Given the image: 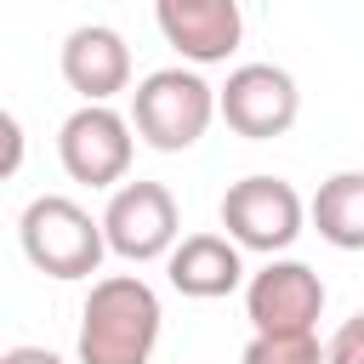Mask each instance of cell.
I'll return each mask as SVG.
<instances>
[{"label": "cell", "mask_w": 364, "mask_h": 364, "mask_svg": "<svg viewBox=\"0 0 364 364\" xmlns=\"http://www.w3.org/2000/svg\"><path fill=\"white\" fill-rule=\"evenodd\" d=\"M159 318V296L136 273L97 279L80 307V364H148Z\"/></svg>", "instance_id": "1"}, {"label": "cell", "mask_w": 364, "mask_h": 364, "mask_svg": "<svg viewBox=\"0 0 364 364\" xmlns=\"http://www.w3.org/2000/svg\"><path fill=\"white\" fill-rule=\"evenodd\" d=\"M17 239H23V256L46 273V279H91L102 267V250H108V233L102 222L63 199V193H40L23 222H17Z\"/></svg>", "instance_id": "2"}, {"label": "cell", "mask_w": 364, "mask_h": 364, "mask_svg": "<svg viewBox=\"0 0 364 364\" xmlns=\"http://www.w3.org/2000/svg\"><path fill=\"white\" fill-rule=\"evenodd\" d=\"M216 85H205L193 68H154L136 91H131V125L148 148L159 154H182L193 148L210 119H216Z\"/></svg>", "instance_id": "3"}, {"label": "cell", "mask_w": 364, "mask_h": 364, "mask_svg": "<svg viewBox=\"0 0 364 364\" xmlns=\"http://www.w3.org/2000/svg\"><path fill=\"white\" fill-rule=\"evenodd\" d=\"M301 216L307 205L284 176H245L222 193V228L239 250H262V256L290 250L301 233Z\"/></svg>", "instance_id": "4"}, {"label": "cell", "mask_w": 364, "mask_h": 364, "mask_svg": "<svg viewBox=\"0 0 364 364\" xmlns=\"http://www.w3.org/2000/svg\"><path fill=\"white\" fill-rule=\"evenodd\" d=\"M216 108H222V119H228L239 136L273 142V136H284V131L296 125L301 91H296L290 68H279V63H245V68H233L228 85L216 91Z\"/></svg>", "instance_id": "5"}, {"label": "cell", "mask_w": 364, "mask_h": 364, "mask_svg": "<svg viewBox=\"0 0 364 364\" xmlns=\"http://www.w3.org/2000/svg\"><path fill=\"white\" fill-rule=\"evenodd\" d=\"M102 233H108V250L125 256V262H154V256H171L176 250V199L165 182H125L114 188L108 210H102Z\"/></svg>", "instance_id": "6"}, {"label": "cell", "mask_w": 364, "mask_h": 364, "mask_svg": "<svg viewBox=\"0 0 364 364\" xmlns=\"http://www.w3.org/2000/svg\"><path fill=\"white\" fill-rule=\"evenodd\" d=\"M57 159L85 188H114L131 171V125L108 102H85L57 131Z\"/></svg>", "instance_id": "7"}, {"label": "cell", "mask_w": 364, "mask_h": 364, "mask_svg": "<svg viewBox=\"0 0 364 364\" xmlns=\"http://www.w3.org/2000/svg\"><path fill=\"white\" fill-rule=\"evenodd\" d=\"M245 313L256 336H313L324 313V279L307 262H267L245 284Z\"/></svg>", "instance_id": "8"}, {"label": "cell", "mask_w": 364, "mask_h": 364, "mask_svg": "<svg viewBox=\"0 0 364 364\" xmlns=\"http://www.w3.org/2000/svg\"><path fill=\"white\" fill-rule=\"evenodd\" d=\"M165 46H176L188 63H228V51L245 34L239 0H154Z\"/></svg>", "instance_id": "9"}, {"label": "cell", "mask_w": 364, "mask_h": 364, "mask_svg": "<svg viewBox=\"0 0 364 364\" xmlns=\"http://www.w3.org/2000/svg\"><path fill=\"white\" fill-rule=\"evenodd\" d=\"M63 80L85 97V102H108L114 91L131 85V46L119 40V28L108 23H80L63 40Z\"/></svg>", "instance_id": "10"}, {"label": "cell", "mask_w": 364, "mask_h": 364, "mask_svg": "<svg viewBox=\"0 0 364 364\" xmlns=\"http://www.w3.org/2000/svg\"><path fill=\"white\" fill-rule=\"evenodd\" d=\"M171 284L193 301H216V296H233L239 279H245V262H239V245L222 239V233H188L171 262H165Z\"/></svg>", "instance_id": "11"}, {"label": "cell", "mask_w": 364, "mask_h": 364, "mask_svg": "<svg viewBox=\"0 0 364 364\" xmlns=\"http://www.w3.org/2000/svg\"><path fill=\"white\" fill-rule=\"evenodd\" d=\"M313 228L336 250H364V171H336L313 193Z\"/></svg>", "instance_id": "12"}, {"label": "cell", "mask_w": 364, "mask_h": 364, "mask_svg": "<svg viewBox=\"0 0 364 364\" xmlns=\"http://www.w3.org/2000/svg\"><path fill=\"white\" fill-rule=\"evenodd\" d=\"M239 364H324L313 336H250Z\"/></svg>", "instance_id": "13"}, {"label": "cell", "mask_w": 364, "mask_h": 364, "mask_svg": "<svg viewBox=\"0 0 364 364\" xmlns=\"http://www.w3.org/2000/svg\"><path fill=\"white\" fill-rule=\"evenodd\" d=\"M324 364H364V307L330 336V347H324Z\"/></svg>", "instance_id": "14"}, {"label": "cell", "mask_w": 364, "mask_h": 364, "mask_svg": "<svg viewBox=\"0 0 364 364\" xmlns=\"http://www.w3.org/2000/svg\"><path fill=\"white\" fill-rule=\"evenodd\" d=\"M23 165V125H17V114H6V176Z\"/></svg>", "instance_id": "15"}, {"label": "cell", "mask_w": 364, "mask_h": 364, "mask_svg": "<svg viewBox=\"0 0 364 364\" xmlns=\"http://www.w3.org/2000/svg\"><path fill=\"white\" fill-rule=\"evenodd\" d=\"M0 364H63L57 353H46V347H6V358Z\"/></svg>", "instance_id": "16"}]
</instances>
